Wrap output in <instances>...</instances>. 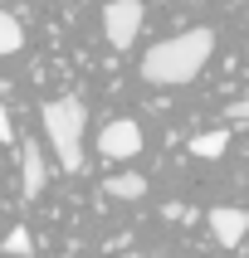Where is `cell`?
Segmentation results:
<instances>
[{"label": "cell", "instance_id": "obj_1", "mask_svg": "<svg viewBox=\"0 0 249 258\" xmlns=\"http://www.w3.org/2000/svg\"><path fill=\"white\" fill-rule=\"evenodd\" d=\"M215 54V34L210 29H186L176 39H161L142 54V78L157 88H181L190 78H201V69Z\"/></svg>", "mask_w": 249, "mask_h": 258}, {"label": "cell", "instance_id": "obj_2", "mask_svg": "<svg viewBox=\"0 0 249 258\" xmlns=\"http://www.w3.org/2000/svg\"><path fill=\"white\" fill-rule=\"evenodd\" d=\"M39 122L54 142V156L64 171H83V122H88V107L78 98H49L39 107Z\"/></svg>", "mask_w": 249, "mask_h": 258}, {"label": "cell", "instance_id": "obj_3", "mask_svg": "<svg viewBox=\"0 0 249 258\" xmlns=\"http://www.w3.org/2000/svg\"><path fill=\"white\" fill-rule=\"evenodd\" d=\"M146 5L142 0H108L103 5V29H108V44L113 49H132V39L142 34Z\"/></svg>", "mask_w": 249, "mask_h": 258}, {"label": "cell", "instance_id": "obj_4", "mask_svg": "<svg viewBox=\"0 0 249 258\" xmlns=\"http://www.w3.org/2000/svg\"><path fill=\"white\" fill-rule=\"evenodd\" d=\"M98 151H103L108 161H132L137 151H142V127H137L132 117L108 122V127L98 132Z\"/></svg>", "mask_w": 249, "mask_h": 258}, {"label": "cell", "instance_id": "obj_5", "mask_svg": "<svg viewBox=\"0 0 249 258\" xmlns=\"http://www.w3.org/2000/svg\"><path fill=\"white\" fill-rule=\"evenodd\" d=\"M210 234H215L220 248H239L249 234V210H234V205H215L210 210Z\"/></svg>", "mask_w": 249, "mask_h": 258}, {"label": "cell", "instance_id": "obj_6", "mask_svg": "<svg viewBox=\"0 0 249 258\" xmlns=\"http://www.w3.org/2000/svg\"><path fill=\"white\" fill-rule=\"evenodd\" d=\"M44 180H49V161H44V151L34 142H25V146H20V185H25V200L39 195Z\"/></svg>", "mask_w": 249, "mask_h": 258}, {"label": "cell", "instance_id": "obj_7", "mask_svg": "<svg viewBox=\"0 0 249 258\" xmlns=\"http://www.w3.org/2000/svg\"><path fill=\"white\" fill-rule=\"evenodd\" d=\"M103 190H108L113 200H142V195H146V180H142L137 171H122V175H108Z\"/></svg>", "mask_w": 249, "mask_h": 258}, {"label": "cell", "instance_id": "obj_8", "mask_svg": "<svg viewBox=\"0 0 249 258\" xmlns=\"http://www.w3.org/2000/svg\"><path fill=\"white\" fill-rule=\"evenodd\" d=\"M225 146H230V132L215 127V132H201V137H190V156L215 161V156H225Z\"/></svg>", "mask_w": 249, "mask_h": 258}, {"label": "cell", "instance_id": "obj_9", "mask_svg": "<svg viewBox=\"0 0 249 258\" xmlns=\"http://www.w3.org/2000/svg\"><path fill=\"white\" fill-rule=\"evenodd\" d=\"M20 44H25V25H20L10 10H0V58H5V54H15Z\"/></svg>", "mask_w": 249, "mask_h": 258}, {"label": "cell", "instance_id": "obj_10", "mask_svg": "<svg viewBox=\"0 0 249 258\" xmlns=\"http://www.w3.org/2000/svg\"><path fill=\"white\" fill-rule=\"evenodd\" d=\"M5 248H10V253H20V258H25V253H34V239H29V229H25V224H15V229L5 234Z\"/></svg>", "mask_w": 249, "mask_h": 258}, {"label": "cell", "instance_id": "obj_11", "mask_svg": "<svg viewBox=\"0 0 249 258\" xmlns=\"http://www.w3.org/2000/svg\"><path fill=\"white\" fill-rule=\"evenodd\" d=\"M225 117H230V122H249V98L230 102V107H225Z\"/></svg>", "mask_w": 249, "mask_h": 258}, {"label": "cell", "instance_id": "obj_12", "mask_svg": "<svg viewBox=\"0 0 249 258\" xmlns=\"http://www.w3.org/2000/svg\"><path fill=\"white\" fill-rule=\"evenodd\" d=\"M0 142H15V127H10V112L0 107Z\"/></svg>", "mask_w": 249, "mask_h": 258}, {"label": "cell", "instance_id": "obj_13", "mask_svg": "<svg viewBox=\"0 0 249 258\" xmlns=\"http://www.w3.org/2000/svg\"><path fill=\"white\" fill-rule=\"evenodd\" d=\"M157 258H166V253H157Z\"/></svg>", "mask_w": 249, "mask_h": 258}]
</instances>
